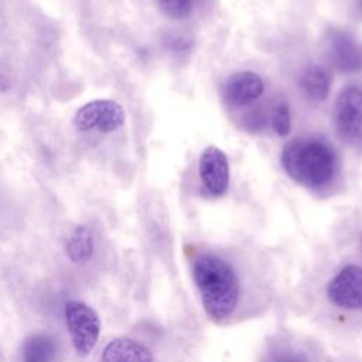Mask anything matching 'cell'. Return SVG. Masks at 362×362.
<instances>
[{"instance_id":"obj_1","label":"cell","mask_w":362,"mask_h":362,"mask_svg":"<svg viewBox=\"0 0 362 362\" xmlns=\"http://www.w3.org/2000/svg\"><path fill=\"white\" fill-rule=\"evenodd\" d=\"M192 274L206 315L215 321L226 320L235 311L240 296L235 269L225 259L204 253L195 257Z\"/></svg>"},{"instance_id":"obj_2","label":"cell","mask_w":362,"mask_h":362,"mask_svg":"<svg viewBox=\"0 0 362 362\" xmlns=\"http://www.w3.org/2000/svg\"><path fill=\"white\" fill-rule=\"evenodd\" d=\"M284 171L296 182L308 188H321L331 182L337 158L332 147L318 137H296L281 151Z\"/></svg>"},{"instance_id":"obj_3","label":"cell","mask_w":362,"mask_h":362,"mask_svg":"<svg viewBox=\"0 0 362 362\" xmlns=\"http://www.w3.org/2000/svg\"><path fill=\"white\" fill-rule=\"evenodd\" d=\"M66 324L78 354L88 355L96 345L100 322L93 308L81 301H69L65 308Z\"/></svg>"},{"instance_id":"obj_4","label":"cell","mask_w":362,"mask_h":362,"mask_svg":"<svg viewBox=\"0 0 362 362\" xmlns=\"http://www.w3.org/2000/svg\"><path fill=\"white\" fill-rule=\"evenodd\" d=\"M334 122L341 137L354 144H362V89L345 88L334 106Z\"/></svg>"},{"instance_id":"obj_5","label":"cell","mask_w":362,"mask_h":362,"mask_svg":"<svg viewBox=\"0 0 362 362\" xmlns=\"http://www.w3.org/2000/svg\"><path fill=\"white\" fill-rule=\"evenodd\" d=\"M74 123L79 130H98L103 133L115 132L124 123V112L122 106L113 100L98 99L83 105L74 117Z\"/></svg>"},{"instance_id":"obj_6","label":"cell","mask_w":362,"mask_h":362,"mask_svg":"<svg viewBox=\"0 0 362 362\" xmlns=\"http://www.w3.org/2000/svg\"><path fill=\"white\" fill-rule=\"evenodd\" d=\"M329 301L345 310H362V267L348 264L342 267L328 283Z\"/></svg>"},{"instance_id":"obj_7","label":"cell","mask_w":362,"mask_h":362,"mask_svg":"<svg viewBox=\"0 0 362 362\" xmlns=\"http://www.w3.org/2000/svg\"><path fill=\"white\" fill-rule=\"evenodd\" d=\"M199 177L206 191L222 197L229 187V161L226 154L215 147H206L199 157Z\"/></svg>"},{"instance_id":"obj_8","label":"cell","mask_w":362,"mask_h":362,"mask_svg":"<svg viewBox=\"0 0 362 362\" xmlns=\"http://www.w3.org/2000/svg\"><path fill=\"white\" fill-rule=\"evenodd\" d=\"M263 79L252 71L230 75L222 86L223 99L230 106H246L255 102L263 93Z\"/></svg>"},{"instance_id":"obj_9","label":"cell","mask_w":362,"mask_h":362,"mask_svg":"<svg viewBox=\"0 0 362 362\" xmlns=\"http://www.w3.org/2000/svg\"><path fill=\"white\" fill-rule=\"evenodd\" d=\"M332 64L341 71H358L362 68V48L346 34L335 31L329 45Z\"/></svg>"},{"instance_id":"obj_10","label":"cell","mask_w":362,"mask_h":362,"mask_svg":"<svg viewBox=\"0 0 362 362\" xmlns=\"http://www.w3.org/2000/svg\"><path fill=\"white\" fill-rule=\"evenodd\" d=\"M100 362H153L150 351L130 338H117L107 344Z\"/></svg>"},{"instance_id":"obj_11","label":"cell","mask_w":362,"mask_h":362,"mask_svg":"<svg viewBox=\"0 0 362 362\" xmlns=\"http://www.w3.org/2000/svg\"><path fill=\"white\" fill-rule=\"evenodd\" d=\"M298 86L304 96L311 100H324L329 93L331 79L328 72L318 65L308 66L300 76Z\"/></svg>"},{"instance_id":"obj_12","label":"cell","mask_w":362,"mask_h":362,"mask_svg":"<svg viewBox=\"0 0 362 362\" xmlns=\"http://www.w3.org/2000/svg\"><path fill=\"white\" fill-rule=\"evenodd\" d=\"M57 348L52 338L42 334L28 337L23 344V362H52Z\"/></svg>"},{"instance_id":"obj_13","label":"cell","mask_w":362,"mask_h":362,"mask_svg":"<svg viewBox=\"0 0 362 362\" xmlns=\"http://www.w3.org/2000/svg\"><path fill=\"white\" fill-rule=\"evenodd\" d=\"M66 253L74 263H86L93 253V239L85 226H78L66 242Z\"/></svg>"},{"instance_id":"obj_14","label":"cell","mask_w":362,"mask_h":362,"mask_svg":"<svg viewBox=\"0 0 362 362\" xmlns=\"http://www.w3.org/2000/svg\"><path fill=\"white\" fill-rule=\"evenodd\" d=\"M158 6L168 17L181 20L191 14L194 0H158Z\"/></svg>"},{"instance_id":"obj_15","label":"cell","mask_w":362,"mask_h":362,"mask_svg":"<svg viewBox=\"0 0 362 362\" xmlns=\"http://www.w3.org/2000/svg\"><path fill=\"white\" fill-rule=\"evenodd\" d=\"M272 127L280 137H286L290 133L291 120L290 109L287 103H279L272 113Z\"/></svg>"},{"instance_id":"obj_16","label":"cell","mask_w":362,"mask_h":362,"mask_svg":"<svg viewBox=\"0 0 362 362\" xmlns=\"http://www.w3.org/2000/svg\"><path fill=\"white\" fill-rule=\"evenodd\" d=\"M266 362H307L304 355L294 351H276L266 358Z\"/></svg>"},{"instance_id":"obj_17","label":"cell","mask_w":362,"mask_h":362,"mask_svg":"<svg viewBox=\"0 0 362 362\" xmlns=\"http://www.w3.org/2000/svg\"><path fill=\"white\" fill-rule=\"evenodd\" d=\"M8 88V82H7V79L4 78V76H1L0 75V90H4V89H7Z\"/></svg>"}]
</instances>
